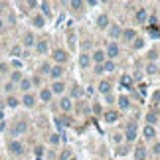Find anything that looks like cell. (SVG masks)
Instances as JSON below:
<instances>
[{
    "label": "cell",
    "instance_id": "1",
    "mask_svg": "<svg viewBox=\"0 0 160 160\" xmlns=\"http://www.w3.org/2000/svg\"><path fill=\"white\" fill-rule=\"evenodd\" d=\"M125 134H127L128 142H133V140L136 138V123H128V125H127V133H125Z\"/></svg>",
    "mask_w": 160,
    "mask_h": 160
},
{
    "label": "cell",
    "instance_id": "2",
    "mask_svg": "<svg viewBox=\"0 0 160 160\" xmlns=\"http://www.w3.org/2000/svg\"><path fill=\"white\" fill-rule=\"evenodd\" d=\"M26 128H28L26 121H18V123L12 127V134H22V133H26Z\"/></svg>",
    "mask_w": 160,
    "mask_h": 160
},
{
    "label": "cell",
    "instance_id": "3",
    "mask_svg": "<svg viewBox=\"0 0 160 160\" xmlns=\"http://www.w3.org/2000/svg\"><path fill=\"white\" fill-rule=\"evenodd\" d=\"M119 55V46L117 44H109V47H107V57H109V61L115 60Z\"/></svg>",
    "mask_w": 160,
    "mask_h": 160
},
{
    "label": "cell",
    "instance_id": "4",
    "mask_svg": "<svg viewBox=\"0 0 160 160\" xmlns=\"http://www.w3.org/2000/svg\"><path fill=\"white\" fill-rule=\"evenodd\" d=\"M8 148H10V152H12V154H22V150H24V146H22L20 142H16V140H14V142H10V144H8Z\"/></svg>",
    "mask_w": 160,
    "mask_h": 160
},
{
    "label": "cell",
    "instance_id": "5",
    "mask_svg": "<svg viewBox=\"0 0 160 160\" xmlns=\"http://www.w3.org/2000/svg\"><path fill=\"white\" fill-rule=\"evenodd\" d=\"M53 60L60 61V63H63V61L67 60V53L63 52V50H55V52H53Z\"/></svg>",
    "mask_w": 160,
    "mask_h": 160
},
{
    "label": "cell",
    "instance_id": "6",
    "mask_svg": "<svg viewBox=\"0 0 160 160\" xmlns=\"http://www.w3.org/2000/svg\"><path fill=\"white\" fill-rule=\"evenodd\" d=\"M146 10H144V8H138V10H136V22H138V24H142V22H146Z\"/></svg>",
    "mask_w": 160,
    "mask_h": 160
},
{
    "label": "cell",
    "instance_id": "7",
    "mask_svg": "<svg viewBox=\"0 0 160 160\" xmlns=\"http://www.w3.org/2000/svg\"><path fill=\"white\" fill-rule=\"evenodd\" d=\"M55 125H57V127H69V125H71V119H69V117H60V119H55Z\"/></svg>",
    "mask_w": 160,
    "mask_h": 160
},
{
    "label": "cell",
    "instance_id": "8",
    "mask_svg": "<svg viewBox=\"0 0 160 160\" xmlns=\"http://www.w3.org/2000/svg\"><path fill=\"white\" fill-rule=\"evenodd\" d=\"M117 119H119V113H117V111H107L105 113V121L107 123H115Z\"/></svg>",
    "mask_w": 160,
    "mask_h": 160
},
{
    "label": "cell",
    "instance_id": "9",
    "mask_svg": "<svg viewBox=\"0 0 160 160\" xmlns=\"http://www.w3.org/2000/svg\"><path fill=\"white\" fill-rule=\"evenodd\" d=\"M50 75H52L53 79H57V77H61V75H63V69H61L60 65H55V67H52V69H50Z\"/></svg>",
    "mask_w": 160,
    "mask_h": 160
},
{
    "label": "cell",
    "instance_id": "10",
    "mask_svg": "<svg viewBox=\"0 0 160 160\" xmlns=\"http://www.w3.org/2000/svg\"><path fill=\"white\" fill-rule=\"evenodd\" d=\"M134 158H136V160H144V158H146V148L138 146V148H136V152H134Z\"/></svg>",
    "mask_w": 160,
    "mask_h": 160
},
{
    "label": "cell",
    "instance_id": "11",
    "mask_svg": "<svg viewBox=\"0 0 160 160\" xmlns=\"http://www.w3.org/2000/svg\"><path fill=\"white\" fill-rule=\"evenodd\" d=\"M93 60L97 61V63H105V52H101V50H97V52L93 53Z\"/></svg>",
    "mask_w": 160,
    "mask_h": 160
},
{
    "label": "cell",
    "instance_id": "12",
    "mask_svg": "<svg viewBox=\"0 0 160 160\" xmlns=\"http://www.w3.org/2000/svg\"><path fill=\"white\" fill-rule=\"evenodd\" d=\"M60 107L63 109V111H71V107H73V105H71V99H61Z\"/></svg>",
    "mask_w": 160,
    "mask_h": 160
},
{
    "label": "cell",
    "instance_id": "13",
    "mask_svg": "<svg viewBox=\"0 0 160 160\" xmlns=\"http://www.w3.org/2000/svg\"><path fill=\"white\" fill-rule=\"evenodd\" d=\"M99 91L101 93H109V91H111V83H109V81H101L99 83Z\"/></svg>",
    "mask_w": 160,
    "mask_h": 160
},
{
    "label": "cell",
    "instance_id": "14",
    "mask_svg": "<svg viewBox=\"0 0 160 160\" xmlns=\"http://www.w3.org/2000/svg\"><path fill=\"white\" fill-rule=\"evenodd\" d=\"M63 83H61V81H55V83H53L52 85V93H61V91H63Z\"/></svg>",
    "mask_w": 160,
    "mask_h": 160
},
{
    "label": "cell",
    "instance_id": "15",
    "mask_svg": "<svg viewBox=\"0 0 160 160\" xmlns=\"http://www.w3.org/2000/svg\"><path fill=\"white\" fill-rule=\"evenodd\" d=\"M154 134H156V133H154V127H150V125H148V127H144V138L150 140Z\"/></svg>",
    "mask_w": 160,
    "mask_h": 160
},
{
    "label": "cell",
    "instance_id": "16",
    "mask_svg": "<svg viewBox=\"0 0 160 160\" xmlns=\"http://www.w3.org/2000/svg\"><path fill=\"white\" fill-rule=\"evenodd\" d=\"M121 83H123V87H131L133 85V77H131V75H123V77H121Z\"/></svg>",
    "mask_w": 160,
    "mask_h": 160
},
{
    "label": "cell",
    "instance_id": "17",
    "mask_svg": "<svg viewBox=\"0 0 160 160\" xmlns=\"http://www.w3.org/2000/svg\"><path fill=\"white\" fill-rule=\"evenodd\" d=\"M115 69V63L113 61H105L103 65H101V71H113Z\"/></svg>",
    "mask_w": 160,
    "mask_h": 160
},
{
    "label": "cell",
    "instance_id": "18",
    "mask_svg": "<svg viewBox=\"0 0 160 160\" xmlns=\"http://www.w3.org/2000/svg\"><path fill=\"white\" fill-rule=\"evenodd\" d=\"M34 101L36 99H34L32 95H24V105L26 107H34Z\"/></svg>",
    "mask_w": 160,
    "mask_h": 160
},
{
    "label": "cell",
    "instance_id": "19",
    "mask_svg": "<svg viewBox=\"0 0 160 160\" xmlns=\"http://www.w3.org/2000/svg\"><path fill=\"white\" fill-rule=\"evenodd\" d=\"M44 24H46V20H44L42 16H36V18H34V26H38V28H44Z\"/></svg>",
    "mask_w": 160,
    "mask_h": 160
},
{
    "label": "cell",
    "instance_id": "20",
    "mask_svg": "<svg viewBox=\"0 0 160 160\" xmlns=\"http://www.w3.org/2000/svg\"><path fill=\"white\" fill-rule=\"evenodd\" d=\"M36 47H38V52H40V53L47 52V44H46V42H38V46H36Z\"/></svg>",
    "mask_w": 160,
    "mask_h": 160
},
{
    "label": "cell",
    "instance_id": "21",
    "mask_svg": "<svg viewBox=\"0 0 160 160\" xmlns=\"http://www.w3.org/2000/svg\"><path fill=\"white\" fill-rule=\"evenodd\" d=\"M119 105L121 109H128V97H119Z\"/></svg>",
    "mask_w": 160,
    "mask_h": 160
},
{
    "label": "cell",
    "instance_id": "22",
    "mask_svg": "<svg viewBox=\"0 0 160 160\" xmlns=\"http://www.w3.org/2000/svg\"><path fill=\"white\" fill-rule=\"evenodd\" d=\"M40 95H42V99H44V101H50V99H52V91H50V89H44Z\"/></svg>",
    "mask_w": 160,
    "mask_h": 160
},
{
    "label": "cell",
    "instance_id": "23",
    "mask_svg": "<svg viewBox=\"0 0 160 160\" xmlns=\"http://www.w3.org/2000/svg\"><path fill=\"white\" fill-rule=\"evenodd\" d=\"M123 36H125L127 40H133L134 36H136V32H134V30H125V32H123Z\"/></svg>",
    "mask_w": 160,
    "mask_h": 160
},
{
    "label": "cell",
    "instance_id": "24",
    "mask_svg": "<svg viewBox=\"0 0 160 160\" xmlns=\"http://www.w3.org/2000/svg\"><path fill=\"white\" fill-rule=\"evenodd\" d=\"M30 85H32V83H30V79H22V81H20V89H24V91H28V89H30Z\"/></svg>",
    "mask_w": 160,
    "mask_h": 160
},
{
    "label": "cell",
    "instance_id": "25",
    "mask_svg": "<svg viewBox=\"0 0 160 160\" xmlns=\"http://www.w3.org/2000/svg\"><path fill=\"white\" fill-rule=\"evenodd\" d=\"M107 22H109V20H107V16H99V20H97V26H99V28H105V26H107Z\"/></svg>",
    "mask_w": 160,
    "mask_h": 160
},
{
    "label": "cell",
    "instance_id": "26",
    "mask_svg": "<svg viewBox=\"0 0 160 160\" xmlns=\"http://www.w3.org/2000/svg\"><path fill=\"white\" fill-rule=\"evenodd\" d=\"M24 44H26V46H32L34 44V36L32 34H26V36H24Z\"/></svg>",
    "mask_w": 160,
    "mask_h": 160
},
{
    "label": "cell",
    "instance_id": "27",
    "mask_svg": "<svg viewBox=\"0 0 160 160\" xmlns=\"http://www.w3.org/2000/svg\"><path fill=\"white\" fill-rule=\"evenodd\" d=\"M79 63H81V67H87V65H89V55H81Z\"/></svg>",
    "mask_w": 160,
    "mask_h": 160
},
{
    "label": "cell",
    "instance_id": "28",
    "mask_svg": "<svg viewBox=\"0 0 160 160\" xmlns=\"http://www.w3.org/2000/svg\"><path fill=\"white\" fill-rule=\"evenodd\" d=\"M42 10H44L46 16H50V4H47V2H42Z\"/></svg>",
    "mask_w": 160,
    "mask_h": 160
},
{
    "label": "cell",
    "instance_id": "29",
    "mask_svg": "<svg viewBox=\"0 0 160 160\" xmlns=\"http://www.w3.org/2000/svg\"><path fill=\"white\" fill-rule=\"evenodd\" d=\"M6 103H8V107H16V105H18V99H14V97H8Z\"/></svg>",
    "mask_w": 160,
    "mask_h": 160
},
{
    "label": "cell",
    "instance_id": "30",
    "mask_svg": "<svg viewBox=\"0 0 160 160\" xmlns=\"http://www.w3.org/2000/svg\"><path fill=\"white\" fill-rule=\"evenodd\" d=\"M50 142H52V144H57V142H60V134H52V136H50Z\"/></svg>",
    "mask_w": 160,
    "mask_h": 160
},
{
    "label": "cell",
    "instance_id": "31",
    "mask_svg": "<svg viewBox=\"0 0 160 160\" xmlns=\"http://www.w3.org/2000/svg\"><path fill=\"white\" fill-rule=\"evenodd\" d=\"M12 81H22V75H20V71H14V73H12Z\"/></svg>",
    "mask_w": 160,
    "mask_h": 160
},
{
    "label": "cell",
    "instance_id": "32",
    "mask_svg": "<svg viewBox=\"0 0 160 160\" xmlns=\"http://www.w3.org/2000/svg\"><path fill=\"white\" fill-rule=\"evenodd\" d=\"M146 73H150V75L156 73V65H148V67H146Z\"/></svg>",
    "mask_w": 160,
    "mask_h": 160
},
{
    "label": "cell",
    "instance_id": "33",
    "mask_svg": "<svg viewBox=\"0 0 160 160\" xmlns=\"http://www.w3.org/2000/svg\"><path fill=\"white\" fill-rule=\"evenodd\" d=\"M146 119H148V123H156V115H154V113H148Z\"/></svg>",
    "mask_w": 160,
    "mask_h": 160
},
{
    "label": "cell",
    "instance_id": "34",
    "mask_svg": "<svg viewBox=\"0 0 160 160\" xmlns=\"http://www.w3.org/2000/svg\"><path fill=\"white\" fill-rule=\"evenodd\" d=\"M111 34H113V36H119V34H121V28H119V26H113Z\"/></svg>",
    "mask_w": 160,
    "mask_h": 160
},
{
    "label": "cell",
    "instance_id": "35",
    "mask_svg": "<svg viewBox=\"0 0 160 160\" xmlns=\"http://www.w3.org/2000/svg\"><path fill=\"white\" fill-rule=\"evenodd\" d=\"M152 101H156V103L160 101V91H154L152 93Z\"/></svg>",
    "mask_w": 160,
    "mask_h": 160
},
{
    "label": "cell",
    "instance_id": "36",
    "mask_svg": "<svg viewBox=\"0 0 160 160\" xmlns=\"http://www.w3.org/2000/svg\"><path fill=\"white\" fill-rule=\"evenodd\" d=\"M12 55H20V46H14L12 47Z\"/></svg>",
    "mask_w": 160,
    "mask_h": 160
},
{
    "label": "cell",
    "instance_id": "37",
    "mask_svg": "<svg viewBox=\"0 0 160 160\" xmlns=\"http://www.w3.org/2000/svg\"><path fill=\"white\" fill-rule=\"evenodd\" d=\"M71 6H73V8H79V6H83V2H79V0H73V2H71Z\"/></svg>",
    "mask_w": 160,
    "mask_h": 160
},
{
    "label": "cell",
    "instance_id": "38",
    "mask_svg": "<svg viewBox=\"0 0 160 160\" xmlns=\"http://www.w3.org/2000/svg\"><path fill=\"white\" fill-rule=\"evenodd\" d=\"M50 69H52V67L47 65V63H44V65H42V71H44V73H50Z\"/></svg>",
    "mask_w": 160,
    "mask_h": 160
},
{
    "label": "cell",
    "instance_id": "39",
    "mask_svg": "<svg viewBox=\"0 0 160 160\" xmlns=\"http://www.w3.org/2000/svg\"><path fill=\"white\" fill-rule=\"evenodd\" d=\"M79 95H81L79 89H73V91H71V97H79Z\"/></svg>",
    "mask_w": 160,
    "mask_h": 160
},
{
    "label": "cell",
    "instance_id": "40",
    "mask_svg": "<svg viewBox=\"0 0 160 160\" xmlns=\"http://www.w3.org/2000/svg\"><path fill=\"white\" fill-rule=\"evenodd\" d=\"M127 150H128L127 146H123V148H119V150H117V152H119V154H127Z\"/></svg>",
    "mask_w": 160,
    "mask_h": 160
},
{
    "label": "cell",
    "instance_id": "41",
    "mask_svg": "<svg viewBox=\"0 0 160 160\" xmlns=\"http://www.w3.org/2000/svg\"><path fill=\"white\" fill-rule=\"evenodd\" d=\"M69 156H71V154H69V152H67V150H65V152L61 154V160H67V158H69Z\"/></svg>",
    "mask_w": 160,
    "mask_h": 160
},
{
    "label": "cell",
    "instance_id": "42",
    "mask_svg": "<svg viewBox=\"0 0 160 160\" xmlns=\"http://www.w3.org/2000/svg\"><path fill=\"white\" fill-rule=\"evenodd\" d=\"M152 152H154V154H158V152H160V144H154V148H152Z\"/></svg>",
    "mask_w": 160,
    "mask_h": 160
},
{
    "label": "cell",
    "instance_id": "43",
    "mask_svg": "<svg viewBox=\"0 0 160 160\" xmlns=\"http://www.w3.org/2000/svg\"><path fill=\"white\" fill-rule=\"evenodd\" d=\"M0 32H2V20H0Z\"/></svg>",
    "mask_w": 160,
    "mask_h": 160
}]
</instances>
